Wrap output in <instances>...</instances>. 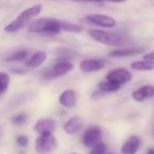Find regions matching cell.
Returning a JSON list of instances; mask_svg holds the SVG:
<instances>
[{"instance_id":"cell-23","label":"cell","mask_w":154,"mask_h":154,"mask_svg":"<svg viewBox=\"0 0 154 154\" xmlns=\"http://www.w3.org/2000/svg\"><path fill=\"white\" fill-rule=\"evenodd\" d=\"M16 143H17V145H19L20 147H26L29 143V139L26 136H24V135H19V136H17V138H16Z\"/></svg>"},{"instance_id":"cell-1","label":"cell","mask_w":154,"mask_h":154,"mask_svg":"<svg viewBox=\"0 0 154 154\" xmlns=\"http://www.w3.org/2000/svg\"><path fill=\"white\" fill-rule=\"evenodd\" d=\"M64 21L55 19V18H39L31 22L28 28L30 33H38V34H50L56 35L63 31Z\"/></svg>"},{"instance_id":"cell-9","label":"cell","mask_w":154,"mask_h":154,"mask_svg":"<svg viewBox=\"0 0 154 154\" xmlns=\"http://www.w3.org/2000/svg\"><path fill=\"white\" fill-rule=\"evenodd\" d=\"M79 68L82 72L94 73L105 68V61L100 59H85L80 62Z\"/></svg>"},{"instance_id":"cell-8","label":"cell","mask_w":154,"mask_h":154,"mask_svg":"<svg viewBox=\"0 0 154 154\" xmlns=\"http://www.w3.org/2000/svg\"><path fill=\"white\" fill-rule=\"evenodd\" d=\"M86 20L90 23L103 28H113L116 26V20L114 18L103 14H91L86 16Z\"/></svg>"},{"instance_id":"cell-15","label":"cell","mask_w":154,"mask_h":154,"mask_svg":"<svg viewBox=\"0 0 154 154\" xmlns=\"http://www.w3.org/2000/svg\"><path fill=\"white\" fill-rule=\"evenodd\" d=\"M47 58H48V55L45 52L37 51L26 60V66H29V68H37V66H41V64L47 60Z\"/></svg>"},{"instance_id":"cell-12","label":"cell","mask_w":154,"mask_h":154,"mask_svg":"<svg viewBox=\"0 0 154 154\" xmlns=\"http://www.w3.org/2000/svg\"><path fill=\"white\" fill-rule=\"evenodd\" d=\"M59 103L64 108H74L77 103V94L74 90L72 89H68V90L63 91L59 96Z\"/></svg>"},{"instance_id":"cell-7","label":"cell","mask_w":154,"mask_h":154,"mask_svg":"<svg viewBox=\"0 0 154 154\" xmlns=\"http://www.w3.org/2000/svg\"><path fill=\"white\" fill-rule=\"evenodd\" d=\"M101 139V130L99 127L93 126L86 130V132L82 135V143L85 147L92 148L96 143H100Z\"/></svg>"},{"instance_id":"cell-25","label":"cell","mask_w":154,"mask_h":154,"mask_svg":"<svg viewBox=\"0 0 154 154\" xmlns=\"http://www.w3.org/2000/svg\"><path fill=\"white\" fill-rule=\"evenodd\" d=\"M143 59L149 60V61H154V51H152V52H150V53L146 54V55L143 56Z\"/></svg>"},{"instance_id":"cell-19","label":"cell","mask_w":154,"mask_h":154,"mask_svg":"<svg viewBox=\"0 0 154 154\" xmlns=\"http://www.w3.org/2000/svg\"><path fill=\"white\" fill-rule=\"evenodd\" d=\"M29 56V52L26 50H21L18 51L16 53L10 55L9 57L5 58V61L8 62H14V61H23L24 59H26V57Z\"/></svg>"},{"instance_id":"cell-14","label":"cell","mask_w":154,"mask_h":154,"mask_svg":"<svg viewBox=\"0 0 154 154\" xmlns=\"http://www.w3.org/2000/svg\"><path fill=\"white\" fill-rule=\"evenodd\" d=\"M153 96H154V87L150 86V85L143 86L132 92V98L135 101H138V103H141V101L146 100L148 98H152Z\"/></svg>"},{"instance_id":"cell-13","label":"cell","mask_w":154,"mask_h":154,"mask_svg":"<svg viewBox=\"0 0 154 154\" xmlns=\"http://www.w3.org/2000/svg\"><path fill=\"white\" fill-rule=\"evenodd\" d=\"M84 126V119L79 116H74V117H71L70 119L66 120V122L63 126V130L66 134L73 135L76 134L80 129Z\"/></svg>"},{"instance_id":"cell-17","label":"cell","mask_w":154,"mask_h":154,"mask_svg":"<svg viewBox=\"0 0 154 154\" xmlns=\"http://www.w3.org/2000/svg\"><path fill=\"white\" fill-rule=\"evenodd\" d=\"M131 68L136 71H151L154 69V61H149L146 59L137 60L131 63Z\"/></svg>"},{"instance_id":"cell-3","label":"cell","mask_w":154,"mask_h":154,"mask_svg":"<svg viewBox=\"0 0 154 154\" xmlns=\"http://www.w3.org/2000/svg\"><path fill=\"white\" fill-rule=\"evenodd\" d=\"M89 35L99 43H103L108 47H120L127 43V39L125 36L117 33L106 32L101 30H90Z\"/></svg>"},{"instance_id":"cell-18","label":"cell","mask_w":154,"mask_h":154,"mask_svg":"<svg viewBox=\"0 0 154 154\" xmlns=\"http://www.w3.org/2000/svg\"><path fill=\"white\" fill-rule=\"evenodd\" d=\"M120 89V86L114 84L112 82L109 80H103L100 82L98 84V90L103 91V93H112V92H116Z\"/></svg>"},{"instance_id":"cell-31","label":"cell","mask_w":154,"mask_h":154,"mask_svg":"<svg viewBox=\"0 0 154 154\" xmlns=\"http://www.w3.org/2000/svg\"><path fill=\"white\" fill-rule=\"evenodd\" d=\"M69 154H78V153H75V152H74V153H69Z\"/></svg>"},{"instance_id":"cell-4","label":"cell","mask_w":154,"mask_h":154,"mask_svg":"<svg viewBox=\"0 0 154 154\" xmlns=\"http://www.w3.org/2000/svg\"><path fill=\"white\" fill-rule=\"evenodd\" d=\"M57 140L52 133L39 134L35 141V148L38 154H49L56 149Z\"/></svg>"},{"instance_id":"cell-26","label":"cell","mask_w":154,"mask_h":154,"mask_svg":"<svg viewBox=\"0 0 154 154\" xmlns=\"http://www.w3.org/2000/svg\"><path fill=\"white\" fill-rule=\"evenodd\" d=\"M74 1H82V2H99L101 0H74Z\"/></svg>"},{"instance_id":"cell-20","label":"cell","mask_w":154,"mask_h":154,"mask_svg":"<svg viewBox=\"0 0 154 154\" xmlns=\"http://www.w3.org/2000/svg\"><path fill=\"white\" fill-rule=\"evenodd\" d=\"M10 76L5 72H0V95L5 94L10 86Z\"/></svg>"},{"instance_id":"cell-24","label":"cell","mask_w":154,"mask_h":154,"mask_svg":"<svg viewBox=\"0 0 154 154\" xmlns=\"http://www.w3.org/2000/svg\"><path fill=\"white\" fill-rule=\"evenodd\" d=\"M105 95V93L103 92V91H100V90H98V91H96V92H94L92 94V99H96V98H101V97Z\"/></svg>"},{"instance_id":"cell-28","label":"cell","mask_w":154,"mask_h":154,"mask_svg":"<svg viewBox=\"0 0 154 154\" xmlns=\"http://www.w3.org/2000/svg\"><path fill=\"white\" fill-rule=\"evenodd\" d=\"M147 154H154V149H153V148H151V149L148 150Z\"/></svg>"},{"instance_id":"cell-10","label":"cell","mask_w":154,"mask_h":154,"mask_svg":"<svg viewBox=\"0 0 154 154\" xmlns=\"http://www.w3.org/2000/svg\"><path fill=\"white\" fill-rule=\"evenodd\" d=\"M140 143L141 141L138 136H136V135L130 136L122 146L120 152H122V154H136L140 148Z\"/></svg>"},{"instance_id":"cell-6","label":"cell","mask_w":154,"mask_h":154,"mask_svg":"<svg viewBox=\"0 0 154 154\" xmlns=\"http://www.w3.org/2000/svg\"><path fill=\"white\" fill-rule=\"evenodd\" d=\"M106 79L122 87V85L127 84V82L132 80V74H131L127 69L118 68V69H115V70H112L111 72L108 73Z\"/></svg>"},{"instance_id":"cell-5","label":"cell","mask_w":154,"mask_h":154,"mask_svg":"<svg viewBox=\"0 0 154 154\" xmlns=\"http://www.w3.org/2000/svg\"><path fill=\"white\" fill-rule=\"evenodd\" d=\"M73 68H74V66L69 60H58L57 63L54 64L52 68H50L49 70H47L43 73V78L51 80L54 78H57V77L63 76L66 73L72 71Z\"/></svg>"},{"instance_id":"cell-11","label":"cell","mask_w":154,"mask_h":154,"mask_svg":"<svg viewBox=\"0 0 154 154\" xmlns=\"http://www.w3.org/2000/svg\"><path fill=\"white\" fill-rule=\"evenodd\" d=\"M56 128V122L53 119L50 118H41L37 120L36 124L34 125L33 129L38 134H43V133H52Z\"/></svg>"},{"instance_id":"cell-22","label":"cell","mask_w":154,"mask_h":154,"mask_svg":"<svg viewBox=\"0 0 154 154\" xmlns=\"http://www.w3.org/2000/svg\"><path fill=\"white\" fill-rule=\"evenodd\" d=\"M106 151H107V148H106V145L103 143H98L92 147V150H91L90 154H105Z\"/></svg>"},{"instance_id":"cell-30","label":"cell","mask_w":154,"mask_h":154,"mask_svg":"<svg viewBox=\"0 0 154 154\" xmlns=\"http://www.w3.org/2000/svg\"><path fill=\"white\" fill-rule=\"evenodd\" d=\"M105 154H112V153H110V152H107V151H106V153Z\"/></svg>"},{"instance_id":"cell-2","label":"cell","mask_w":154,"mask_h":154,"mask_svg":"<svg viewBox=\"0 0 154 154\" xmlns=\"http://www.w3.org/2000/svg\"><path fill=\"white\" fill-rule=\"evenodd\" d=\"M42 11V5H35L26 10L22 11L12 22H10L8 26H5V31L7 33H15L22 30L31 20L34 19L36 16L40 14Z\"/></svg>"},{"instance_id":"cell-27","label":"cell","mask_w":154,"mask_h":154,"mask_svg":"<svg viewBox=\"0 0 154 154\" xmlns=\"http://www.w3.org/2000/svg\"><path fill=\"white\" fill-rule=\"evenodd\" d=\"M103 1V0H101ZM106 1H110V2H114V3H122V2H125L126 0H106Z\"/></svg>"},{"instance_id":"cell-21","label":"cell","mask_w":154,"mask_h":154,"mask_svg":"<svg viewBox=\"0 0 154 154\" xmlns=\"http://www.w3.org/2000/svg\"><path fill=\"white\" fill-rule=\"evenodd\" d=\"M26 119H28V116H26V113H18L11 118V122L15 126H22V125L26 124Z\"/></svg>"},{"instance_id":"cell-16","label":"cell","mask_w":154,"mask_h":154,"mask_svg":"<svg viewBox=\"0 0 154 154\" xmlns=\"http://www.w3.org/2000/svg\"><path fill=\"white\" fill-rule=\"evenodd\" d=\"M145 51L143 48H130V49H118V50H114L110 53L111 57H126V56H132V55H136L139 54L141 52Z\"/></svg>"},{"instance_id":"cell-29","label":"cell","mask_w":154,"mask_h":154,"mask_svg":"<svg viewBox=\"0 0 154 154\" xmlns=\"http://www.w3.org/2000/svg\"><path fill=\"white\" fill-rule=\"evenodd\" d=\"M1 134H2V130H1V127H0V136H1Z\"/></svg>"}]
</instances>
